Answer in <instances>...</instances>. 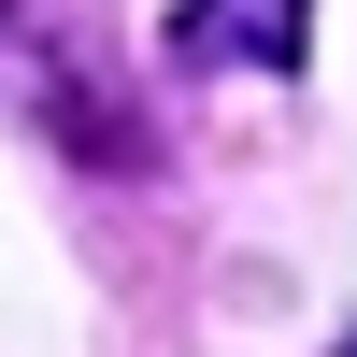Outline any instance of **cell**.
<instances>
[{
  "instance_id": "1",
  "label": "cell",
  "mask_w": 357,
  "mask_h": 357,
  "mask_svg": "<svg viewBox=\"0 0 357 357\" xmlns=\"http://www.w3.org/2000/svg\"><path fill=\"white\" fill-rule=\"evenodd\" d=\"M314 0H172V57L186 72H301Z\"/></svg>"
},
{
  "instance_id": "2",
  "label": "cell",
  "mask_w": 357,
  "mask_h": 357,
  "mask_svg": "<svg viewBox=\"0 0 357 357\" xmlns=\"http://www.w3.org/2000/svg\"><path fill=\"white\" fill-rule=\"evenodd\" d=\"M343 357H357V343H343Z\"/></svg>"
}]
</instances>
